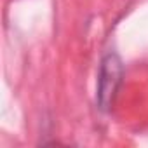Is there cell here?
Returning a JSON list of instances; mask_svg holds the SVG:
<instances>
[{"mask_svg": "<svg viewBox=\"0 0 148 148\" xmlns=\"http://www.w3.org/2000/svg\"><path fill=\"white\" fill-rule=\"evenodd\" d=\"M122 80V63L117 54H108L101 61L98 77V105L101 110H110L113 98Z\"/></svg>", "mask_w": 148, "mask_h": 148, "instance_id": "6da1fadb", "label": "cell"}]
</instances>
